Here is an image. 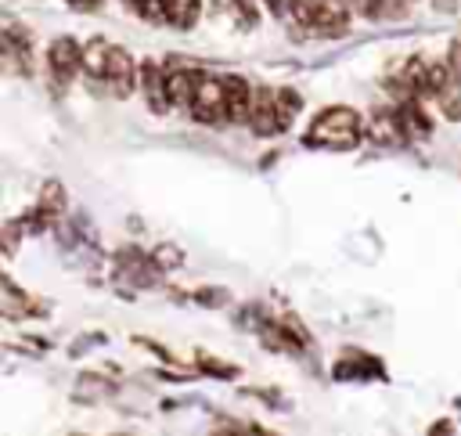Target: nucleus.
Returning <instances> with one entry per match:
<instances>
[{
    "instance_id": "obj_1",
    "label": "nucleus",
    "mask_w": 461,
    "mask_h": 436,
    "mask_svg": "<svg viewBox=\"0 0 461 436\" xmlns=\"http://www.w3.org/2000/svg\"><path fill=\"white\" fill-rule=\"evenodd\" d=\"M83 72L90 79H97L115 97H130L140 83V72H137L133 58L126 54V47H119L104 36H94L83 43Z\"/></svg>"
},
{
    "instance_id": "obj_2",
    "label": "nucleus",
    "mask_w": 461,
    "mask_h": 436,
    "mask_svg": "<svg viewBox=\"0 0 461 436\" xmlns=\"http://www.w3.org/2000/svg\"><path fill=\"white\" fill-rule=\"evenodd\" d=\"M364 141V119L349 104H331L313 115L306 126V144L324 148V151H353Z\"/></svg>"
},
{
    "instance_id": "obj_3",
    "label": "nucleus",
    "mask_w": 461,
    "mask_h": 436,
    "mask_svg": "<svg viewBox=\"0 0 461 436\" xmlns=\"http://www.w3.org/2000/svg\"><path fill=\"white\" fill-rule=\"evenodd\" d=\"M288 14L306 36L339 40L349 32V7L342 0H288Z\"/></svg>"
},
{
    "instance_id": "obj_4",
    "label": "nucleus",
    "mask_w": 461,
    "mask_h": 436,
    "mask_svg": "<svg viewBox=\"0 0 461 436\" xmlns=\"http://www.w3.org/2000/svg\"><path fill=\"white\" fill-rule=\"evenodd\" d=\"M191 119L198 123H230V101H227V76L202 72L194 97H191Z\"/></svg>"
},
{
    "instance_id": "obj_5",
    "label": "nucleus",
    "mask_w": 461,
    "mask_h": 436,
    "mask_svg": "<svg viewBox=\"0 0 461 436\" xmlns=\"http://www.w3.org/2000/svg\"><path fill=\"white\" fill-rule=\"evenodd\" d=\"M47 68L58 86H68L83 72V43H76L72 36H58L47 47Z\"/></svg>"
},
{
    "instance_id": "obj_6",
    "label": "nucleus",
    "mask_w": 461,
    "mask_h": 436,
    "mask_svg": "<svg viewBox=\"0 0 461 436\" xmlns=\"http://www.w3.org/2000/svg\"><path fill=\"white\" fill-rule=\"evenodd\" d=\"M367 141L382 144V148H403L411 141V130H407V119L396 108H375L371 123H367Z\"/></svg>"
},
{
    "instance_id": "obj_7",
    "label": "nucleus",
    "mask_w": 461,
    "mask_h": 436,
    "mask_svg": "<svg viewBox=\"0 0 461 436\" xmlns=\"http://www.w3.org/2000/svg\"><path fill=\"white\" fill-rule=\"evenodd\" d=\"M198 76L194 68H184V65H166V94H169V104L173 108H191V97H194V86H198Z\"/></svg>"
},
{
    "instance_id": "obj_8",
    "label": "nucleus",
    "mask_w": 461,
    "mask_h": 436,
    "mask_svg": "<svg viewBox=\"0 0 461 436\" xmlns=\"http://www.w3.org/2000/svg\"><path fill=\"white\" fill-rule=\"evenodd\" d=\"M249 126H252L259 137L281 133V126H277V104H274V90H270V86L252 90V112H249Z\"/></svg>"
},
{
    "instance_id": "obj_9",
    "label": "nucleus",
    "mask_w": 461,
    "mask_h": 436,
    "mask_svg": "<svg viewBox=\"0 0 461 436\" xmlns=\"http://www.w3.org/2000/svg\"><path fill=\"white\" fill-rule=\"evenodd\" d=\"M140 86H144V94H148L151 112H166V108H173V104H169V94H166V65H158V61H144V68H140Z\"/></svg>"
},
{
    "instance_id": "obj_10",
    "label": "nucleus",
    "mask_w": 461,
    "mask_h": 436,
    "mask_svg": "<svg viewBox=\"0 0 461 436\" xmlns=\"http://www.w3.org/2000/svg\"><path fill=\"white\" fill-rule=\"evenodd\" d=\"M202 11V0H158V18L173 29H191Z\"/></svg>"
},
{
    "instance_id": "obj_11",
    "label": "nucleus",
    "mask_w": 461,
    "mask_h": 436,
    "mask_svg": "<svg viewBox=\"0 0 461 436\" xmlns=\"http://www.w3.org/2000/svg\"><path fill=\"white\" fill-rule=\"evenodd\" d=\"M61 209H65V191H61V184H43V195H40V202H36V209H32V220H40V227L43 223H54L58 216H61Z\"/></svg>"
},
{
    "instance_id": "obj_12",
    "label": "nucleus",
    "mask_w": 461,
    "mask_h": 436,
    "mask_svg": "<svg viewBox=\"0 0 461 436\" xmlns=\"http://www.w3.org/2000/svg\"><path fill=\"white\" fill-rule=\"evenodd\" d=\"M432 101L443 108V115H447V119H461V72H454Z\"/></svg>"
},
{
    "instance_id": "obj_13",
    "label": "nucleus",
    "mask_w": 461,
    "mask_h": 436,
    "mask_svg": "<svg viewBox=\"0 0 461 436\" xmlns=\"http://www.w3.org/2000/svg\"><path fill=\"white\" fill-rule=\"evenodd\" d=\"M274 104H277V126L288 130L295 123V115H299V94L288 90V86H277L274 90Z\"/></svg>"
},
{
    "instance_id": "obj_14",
    "label": "nucleus",
    "mask_w": 461,
    "mask_h": 436,
    "mask_svg": "<svg viewBox=\"0 0 461 436\" xmlns=\"http://www.w3.org/2000/svg\"><path fill=\"white\" fill-rule=\"evenodd\" d=\"M342 4L364 18H385L393 11V0H342Z\"/></svg>"
},
{
    "instance_id": "obj_15",
    "label": "nucleus",
    "mask_w": 461,
    "mask_h": 436,
    "mask_svg": "<svg viewBox=\"0 0 461 436\" xmlns=\"http://www.w3.org/2000/svg\"><path fill=\"white\" fill-rule=\"evenodd\" d=\"M216 7H223V11H238L241 22H245V29L256 22V7H252V0H216Z\"/></svg>"
},
{
    "instance_id": "obj_16",
    "label": "nucleus",
    "mask_w": 461,
    "mask_h": 436,
    "mask_svg": "<svg viewBox=\"0 0 461 436\" xmlns=\"http://www.w3.org/2000/svg\"><path fill=\"white\" fill-rule=\"evenodd\" d=\"M122 4H130L137 14H158V0H122Z\"/></svg>"
},
{
    "instance_id": "obj_17",
    "label": "nucleus",
    "mask_w": 461,
    "mask_h": 436,
    "mask_svg": "<svg viewBox=\"0 0 461 436\" xmlns=\"http://www.w3.org/2000/svg\"><path fill=\"white\" fill-rule=\"evenodd\" d=\"M68 7H76V11H97L101 7V0H65Z\"/></svg>"
},
{
    "instance_id": "obj_18",
    "label": "nucleus",
    "mask_w": 461,
    "mask_h": 436,
    "mask_svg": "<svg viewBox=\"0 0 461 436\" xmlns=\"http://www.w3.org/2000/svg\"><path fill=\"white\" fill-rule=\"evenodd\" d=\"M267 4H270V11H274V14H281V11L288 7V0H267Z\"/></svg>"
},
{
    "instance_id": "obj_19",
    "label": "nucleus",
    "mask_w": 461,
    "mask_h": 436,
    "mask_svg": "<svg viewBox=\"0 0 461 436\" xmlns=\"http://www.w3.org/2000/svg\"><path fill=\"white\" fill-rule=\"evenodd\" d=\"M454 65L461 68V47H454Z\"/></svg>"
}]
</instances>
